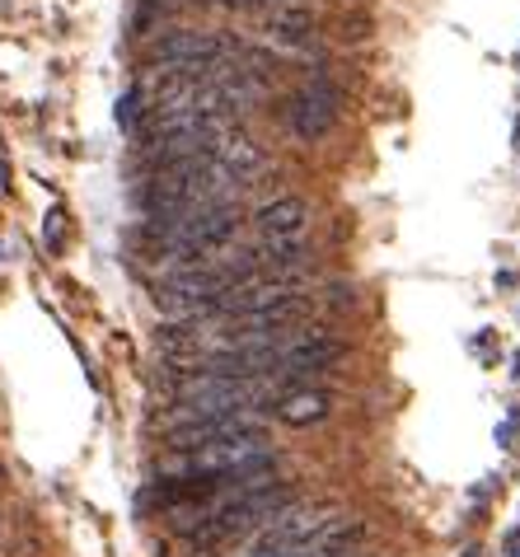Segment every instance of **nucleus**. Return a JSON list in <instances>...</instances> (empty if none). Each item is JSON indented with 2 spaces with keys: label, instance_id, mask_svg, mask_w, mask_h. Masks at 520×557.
Wrapping results in <instances>:
<instances>
[{
  "label": "nucleus",
  "instance_id": "nucleus-5",
  "mask_svg": "<svg viewBox=\"0 0 520 557\" xmlns=\"http://www.w3.org/2000/svg\"><path fill=\"white\" fill-rule=\"evenodd\" d=\"M244 436H263L258 412H225V417H207V422H188L170 431V455L183 450H202V445H221V441H244Z\"/></svg>",
  "mask_w": 520,
  "mask_h": 557
},
{
  "label": "nucleus",
  "instance_id": "nucleus-7",
  "mask_svg": "<svg viewBox=\"0 0 520 557\" xmlns=\"http://www.w3.org/2000/svg\"><path fill=\"white\" fill-rule=\"evenodd\" d=\"M211 160H216V164L225 169V174H231V178L239 183V188H244V183L258 178V174H263V169H268V150L258 146L249 132L231 127V132H225L221 141H216V150H211Z\"/></svg>",
  "mask_w": 520,
  "mask_h": 557
},
{
  "label": "nucleus",
  "instance_id": "nucleus-9",
  "mask_svg": "<svg viewBox=\"0 0 520 557\" xmlns=\"http://www.w3.org/2000/svg\"><path fill=\"white\" fill-rule=\"evenodd\" d=\"M272 408H277V422H286V426H314L333 412V398L324 389H310V384H305V389H286Z\"/></svg>",
  "mask_w": 520,
  "mask_h": 557
},
{
  "label": "nucleus",
  "instance_id": "nucleus-8",
  "mask_svg": "<svg viewBox=\"0 0 520 557\" xmlns=\"http://www.w3.org/2000/svg\"><path fill=\"white\" fill-rule=\"evenodd\" d=\"M253 230H258V239H305V230H310V207H305L300 197H277V202L258 207Z\"/></svg>",
  "mask_w": 520,
  "mask_h": 557
},
{
  "label": "nucleus",
  "instance_id": "nucleus-10",
  "mask_svg": "<svg viewBox=\"0 0 520 557\" xmlns=\"http://www.w3.org/2000/svg\"><path fill=\"white\" fill-rule=\"evenodd\" d=\"M314 28H319V20L305 5H282L268 20V34H272V42H282V48H310Z\"/></svg>",
  "mask_w": 520,
  "mask_h": 557
},
{
  "label": "nucleus",
  "instance_id": "nucleus-11",
  "mask_svg": "<svg viewBox=\"0 0 520 557\" xmlns=\"http://www.w3.org/2000/svg\"><path fill=\"white\" fill-rule=\"evenodd\" d=\"M42 235H48V249H61V211L48 215V230H42Z\"/></svg>",
  "mask_w": 520,
  "mask_h": 557
},
{
  "label": "nucleus",
  "instance_id": "nucleus-3",
  "mask_svg": "<svg viewBox=\"0 0 520 557\" xmlns=\"http://www.w3.org/2000/svg\"><path fill=\"white\" fill-rule=\"evenodd\" d=\"M338 117H343V95H338V85L324 81V75L305 81L296 95H290V103H286V127L305 146L324 141V136L338 127Z\"/></svg>",
  "mask_w": 520,
  "mask_h": 557
},
{
  "label": "nucleus",
  "instance_id": "nucleus-12",
  "mask_svg": "<svg viewBox=\"0 0 520 557\" xmlns=\"http://www.w3.org/2000/svg\"><path fill=\"white\" fill-rule=\"evenodd\" d=\"M507 553H511V557H520V530H511V534H507Z\"/></svg>",
  "mask_w": 520,
  "mask_h": 557
},
{
  "label": "nucleus",
  "instance_id": "nucleus-1",
  "mask_svg": "<svg viewBox=\"0 0 520 557\" xmlns=\"http://www.w3.org/2000/svg\"><path fill=\"white\" fill-rule=\"evenodd\" d=\"M333 516H343V510L329 506V502H286L277 516L253 534V544H249L244 557H272V553L296 548V544H305V539H314Z\"/></svg>",
  "mask_w": 520,
  "mask_h": 557
},
{
  "label": "nucleus",
  "instance_id": "nucleus-2",
  "mask_svg": "<svg viewBox=\"0 0 520 557\" xmlns=\"http://www.w3.org/2000/svg\"><path fill=\"white\" fill-rule=\"evenodd\" d=\"M268 455V436H244V441H221L202 445V450H183L160 463V478H225L244 469V463Z\"/></svg>",
  "mask_w": 520,
  "mask_h": 557
},
{
  "label": "nucleus",
  "instance_id": "nucleus-4",
  "mask_svg": "<svg viewBox=\"0 0 520 557\" xmlns=\"http://www.w3.org/2000/svg\"><path fill=\"white\" fill-rule=\"evenodd\" d=\"M239 48H231L216 34H197V28H174L150 42V66H178V71H211L221 61H235Z\"/></svg>",
  "mask_w": 520,
  "mask_h": 557
},
{
  "label": "nucleus",
  "instance_id": "nucleus-6",
  "mask_svg": "<svg viewBox=\"0 0 520 557\" xmlns=\"http://www.w3.org/2000/svg\"><path fill=\"white\" fill-rule=\"evenodd\" d=\"M338 343H333L329 333H296L286 343V351H282V366H277V380L286 384V380H305V375H314V370H324V366H333L338 361Z\"/></svg>",
  "mask_w": 520,
  "mask_h": 557
}]
</instances>
